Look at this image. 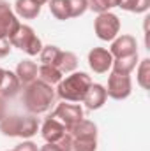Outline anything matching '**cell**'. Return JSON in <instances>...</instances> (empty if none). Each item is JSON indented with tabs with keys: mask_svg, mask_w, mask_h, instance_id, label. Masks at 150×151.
<instances>
[{
	"mask_svg": "<svg viewBox=\"0 0 150 151\" xmlns=\"http://www.w3.org/2000/svg\"><path fill=\"white\" fill-rule=\"evenodd\" d=\"M55 97L57 93L53 86L41 79H36L30 84L23 86V106L32 114L46 113L51 107V104L55 102Z\"/></svg>",
	"mask_w": 150,
	"mask_h": 151,
	"instance_id": "6da1fadb",
	"label": "cell"
},
{
	"mask_svg": "<svg viewBox=\"0 0 150 151\" xmlns=\"http://www.w3.org/2000/svg\"><path fill=\"white\" fill-rule=\"evenodd\" d=\"M90 84L92 79L87 72H71V76L60 79L55 93L64 102H81Z\"/></svg>",
	"mask_w": 150,
	"mask_h": 151,
	"instance_id": "7a4b0ae2",
	"label": "cell"
},
{
	"mask_svg": "<svg viewBox=\"0 0 150 151\" xmlns=\"http://www.w3.org/2000/svg\"><path fill=\"white\" fill-rule=\"evenodd\" d=\"M9 40H11V46H12V47H18V49H21L23 53H27V55H30V56L39 55L41 49H42L41 39H39L37 34L34 32V28L28 27V25H20L18 30L11 35Z\"/></svg>",
	"mask_w": 150,
	"mask_h": 151,
	"instance_id": "3957f363",
	"label": "cell"
},
{
	"mask_svg": "<svg viewBox=\"0 0 150 151\" xmlns=\"http://www.w3.org/2000/svg\"><path fill=\"white\" fill-rule=\"evenodd\" d=\"M94 32L101 40H113L120 32V19L113 12H101L94 21Z\"/></svg>",
	"mask_w": 150,
	"mask_h": 151,
	"instance_id": "277c9868",
	"label": "cell"
},
{
	"mask_svg": "<svg viewBox=\"0 0 150 151\" xmlns=\"http://www.w3.org/2000/svg\"><path fill=\"white\" fill-rule=\"evenodd\" d=\"M133 91V81L129 74H118L111 72L108 77V88H106V95L113 100H124L131 95Z\"/></svg>",
	"mask_w": 150,
	"mask_h": 151,
	"instance_id": "5b68a950",
	"label": "cell"
},
{
	"mask_svg": "<svg viewBox=\"0 0 150 151\" xmlns=\"http://www.w3.org/2000/svg\"><path fill=\"white\" fill-rule=\"evenodd\" d=\"M20 19L11 9V5L4 0H0V39H11V35L18 30Z\"/></svg>",
	"mask_w": 150,
	"mask_h": 151,
	"instance_id": "8992f818",
	"label": "cell"
},
{
	"mask_svg": "<svg viewBox=\"0 0 150 151\" xmlns=\"http://www.w3.org/2000/svg\"><path fill=\"white\" fill-rule=\"evenodd\" d=\"M51 116L57 118L66 128H69L71 125H74L76 121L83 119V109H81V106H78V104H67V102H62V104L57 106V109L53 111Z\"/></svg>",
	"mask_w": 150,
	"mask_h": 151,
	"instance_id": "52a82bcc",
	"label": "cell"
},
{
	"mask_svg": "<svg viewBox=\"0 0 150 151\" xmlns=\"http://www.w3.org/2000/svg\"><path fill=\"white\" fill-rule=\"evenodd\" d=\"M113 56L111 53L104 47H94L88 53V67L95 72V74H104L111 69Z\"/></svg>",
	"mask_w": 150,
	"mask_h": 151,
	"instance_id": "ba28073f",
	"label": "cell"
},
{
	"mask_svg": "<svg viewBox=\"0 0 150 151\" xmlns=\"http://www.w3.org/2000/svg\"><path fill=\"white\" fill-rule=\"evenodd\" d=\"M138 44H136V39L129 34H124V35H117L111 42V53L113 58H120V56H129V55H134L138 53Z\"/></svg>",
	"mask_w": 150,
	"mask_h": 151,
	"instance_id": "9c48e42d",
	"label": "cell"
},
{
	"mask_svg": "<svg viewBox=\"0 0 150 151\" xmlns=\"http://www.w3.org/2000/svg\"><path fill=\"white\" fill-rule=\"evenodd\" d=\"M106 99H108V95H106V88L103 86V84H90V88L87 90V93H85V97H83V104H85V107L88 109V111H95V109H101L103 106H104V102H106Z\"/></svg>",
	"mask_w": 150,
	"mask_h": 151,
	"instance_id": "30bf717a",
	"label": "cell"
},
{
	"mask_svg": "<svg viewBox=\"0 0 150 151\" xmlns=\"http://www.w3.org/2000/svg\"><path fill=\"white\" fill-rule=\"evenodd\" d=\"M66 134H67L66 127H64L57 118H53V116L46 118V121H44L42 127H41V135H42V139H44L46 142H51V144H55V142H57L58 139H62Z\"/></svg>",
	"mask_w": 150,
	"mask_h": 151,
	"instance_id": "8fae6325",
	"label": "cell"
},
{
	"mask_svg": "<svg viewBox=\"0 0 150 151\" xmlns=\"http://www.w3.org/2000/svg\"><path fill=\"white\" fill-rule=\"evenodd\" d=\"M37 72H39V67L36 62H32V60H21L18 63L14 74H16V77H18V81H20L21 86H27V84H30L32 81L37 79Z\"/></svg>",
	"mask_w": 150,
	"mask_h": 151,
	"instance_id": "7c38bea8",
	"label": "cell"
},
{
	"mask_svg": "<svg viewBox=\"0 0 150 151\" xmlns=\"http://www.w3.org/2000/svg\"><path fill=\"white\" fill-rule=\"evenodd\" d=\"M21 84L18 81V77L11 70H4L2 81H0V97L2 99H12L18 91H20Z\"/></svg>",
	"mask_w": 150,
	"mask_h": 151,
	"instance_id": "4fadbf2b",
	"label": "cell"
},
{
	"mask_svg": "<svg viewBox=\"0 0 150 151\" xmlns=\"http://www.w3.org/2000/svg\"><path fill=\"white\" fill-rule=\"evenodd\" d=\"M41 4L37 0H16L14 4V14L23 19H34L41 12Z\"/></svg>",
	"mask_w": 150,
	"mask_h": 151,
	"instance_id": "5bb4252c",
	"label": "cell"
},
{
	"mask_svg": "<svg viewBox=\"0 0 150 151\" xmlns=\"http://www.w3.org/2000/svg\"><path fill=\"white\" fill-rule=\"evenodd\" d=\"M66 130L73 139H76V137H97V125L94 121L85 119V118L76 121L74 125H71Z\"/></svg>",
	"mask_w": 150,
	"mask_h": 151,
	"instance_id": "9a60e30c",
	"label": "cell"
},
{
	"mask_svg": "<svg viewBox=\"0 0 150 151\" xmlns=\"http://www.w3.org/2000/svg\"><path fill=\"white\" fill-rule=\"evenodd\" d=\"M138 65V53L129 55V56H120V58H113L111 69L113 72L118 74H131Z\"/></svg>",
	"mask_w": 150,
	"mask_h": 151,
	"instance_id": "2e32d148",
	"label": "cell"
},
{
	"mask_svg": "<svg viewBox=\"0 0 150 151\" xmlns=\"http://www.w3.org/2000/svg\"><path fill=\"white\" fill-rule=\"evenodd\" d=\"M21 130V116H5L0 121V132L7 137H20Z\"/></svg>",
	"mask_w": 150,
	"mask_h": 151,
	"instance_id": "e0dca14e",
	"label": "cell"
},
{
	"mask_svg": "<svg viewBox=\"0 0 150 151\" xmlns=\"http://www.w3.org/2000/svg\"><path fill=\"white\" fill-rule=\"evenodd\" d=\"M57 67L62 74H71L74 72L76 67H78V56L71 51H62L60 53V58L57 62Z\"/></svg>",
	"mask_w": 150,
	"mask_h": 151,
	"instance_id": "ac0fdd59",
	"label": "cell"
},
{
	"mask_svg": "<svg viewBox=\"0 0 150 151\" xmlns=\"http://www.w3.org/2000/svg\"><path fill=\"white\" fill-rule=\"evenodd\" d=\"M39 79L41 81H44V83H48V84H58L60 83V79H62V72L58 70V67H55V65H41L39 67Z\"/></svg>",
	"mask_w": 150,
	"mask_h": 151,
	"instance_id": "d6986e66",
	"label": "cell"
},
{
	"mask_svg": "<svg viewBox=\"0 0 150 151\" xmlns=\"http://www.w3.org/2000/svg\"><path fill=\"white\" fill-rule=\"evenodd\" d=\"M39 130V121L37 118L30 116H21V130H20V137L21 139H30L37 134Z\"/></svg>",
	"mask_w": 150,
	"mask_h": 151,
	"instance_id": "ffe728a7",
	"label": "cell"
},
{
	"mask_svg": "<svg viewBox=\"0 0 150 151\" xmlns=\"http://www.w3.org/2000/svg\"><path fill=\"white\" fill-rule=\"evenodd\" d=\"M60 53H62L60 47L50 44V46H42L39 56H41V62H42L44 65H55V67H57V62H58V58H60Z\"/></svg>",
	"mask_w": 150,
	"mask_h": 151,
	"instance_id": "44dd1931",
	"label": "cell"
},
{
	"mask_svg": "<svg viewBox=\"0 0 150 151\" xmlns=\"http://www.w3.org/2000/svg\"><path fill=\"white\" fill-rule=\"evenodd\" d=\"M118 7H122L124 11H129V12L141 14V12H147L149 11L150 0H120L118 2Z\"/></svg>",
	"mask_w": 150,
	"mask_h": 151,
	"instance_id": "7402d4cb",
	"label": "cell"
},
{
	"mask_svg": "<svg viewBox=\"0 0 150 151\" xmlns=\"http://www.w3.org/2000/svg\"><path fill=\"white\" fill-rule=\"evenodd\" d=\"M48 4H50V12H51L57 19L66 21V19L71 18L69 7H67V2H66V0H50Z\"/></svg>",
	"mask_w": 150,
	"mask_h": 151,
	"instance_id": "603a6c76",
	"label": "cell"
},
{
	"mask_svg": "<svg viewBox=\"0 0 150 151\" xmlns=\"http://www.w3.org/2000/svg\"><path fill=\"white\" fill-rule=\"evenodd\" d=\"M97 137H76L73 139V151H95Z\"/></svg>",
	"mask_w": 150,
	"mask_h": 151,
	"instance_id": "cb8c5ba5",
	"label": "cell"
},
{
	"mask_svg": "<svg viewBox=\"0 0 150 151\" xmlns=\"http://www.w3.org/2000/svg\"><path fill=\"white\" fill-rule=\"evenodd\" d=\"M138 84L143 88V90H149L150 86V60L145 58L140 62V67H138Z\"/></svg>",
	"mask_w": 150,
	"mask_h": 151,
	"instance_id": "d4e9b609",
	"label": "cell"
},
{
	"mask_svg": "<svg viewBox=\"0 0 150 151\" xmlns=\"http://www.w3.org/2000/svg\"><path fill=\"white\" fill-rule=\"evenodd\" d=\"M66 2H67L71 18H79V16H83V14L88 11L87 0H66Z\"/></svg>",
	"mask_w": 150,
	"mask_h": 151,
	"instance_id": "484cf974",
	"label": "cell"
},
{
	"mask_svg": "<svg viewBox=\"0 0 150 151\" xmlns=\"http://www.w3.org/2000/svg\"><path fill=\"white\" fill-rule=\"evenodd\" d=\"M55 144H57L62 151H73V137H71L69 134H66V135H64L62 139H58Z\"/></svg>",
	"mask_w": 150,
	"mask_h": 151,
	"instance_id": "4316f807",
	"label": "cell"
},
{
	"mask_svg": "<svg viewBox=\"0 0 150 151\" xmlns=\"http://www.w3.org/2000/svg\"><path fill=\"white\" fill-rule=\"evenodd\" d=\"M87 5H88L90 11H94V12H97V14H101V12H108V9L104 7V4H103L101 0H87Z\"/></svg>",
	"mask_w": 150,
	"mask_h": 151,
	"instance_id": "83f0119b",
	"label": "cell"
},
{
	"mask_svg": "<svg viewBox=\"0 0 150 151\" xmlns=\"http://www.w3.org/2000/svg\"><path fill=\"white\" fill-rule=\"evenodd\" d=\"M12 151H39V150H37V144H34L32 141H23V142H20Z\"/></svg>",
	"mask_w": 150,
	"mask_h": 151,
	"instance_id": "f1b7e54d",
	"label": "cell"
},
{
	"mask_svg": "<svg viewBox=\"0 0 150 151\" xmlns=\"http://www.w3.org/2000/svg\"><path fill=\"white\" fill-rule=\"evenodd\" d=\"M11 49H12L11 40L9 39H0V58H5L11 53Z\"/></svg>",
	"mask_w": 150,
	"mask_h": 151,
	"instance_id": "f546056e",
	"label": "cell"
},
{
	"mask_svg": "<svg viewBox=\"0 0 150 151\" xmlns=\"http://www.w3.org/2000/svg\"><path fill=\"white\" fill-rule=\"evenodd\" d=\"M39 151H62V150H60V148H58L57 144H51V142H46V144H44V146H42V148H41Z\"/></svg>",
	"mask_w": 150,
	"mask_h": 151,
	"instance_id": "4dcf8cb0",
	"label": "cell"
},
{
	"mask_svg": "<svg viewBox=\"0 0 150 151\" xmlns=\"http://www.w3.org/2000/svg\"><path fill=\"white\" fill-rule=\"evenodd\" d=\"M103 4H104V7L110 11V9H113V7H118V2L120 0H101Z\"/></svg>",
	"mask_w": 150,
	"mask_h": 151,
	"instance_id": "1f68e13d",
	"label": "cell"
},
{
	"mask_svg": "<svg viewBox=\"0 0 150 151\" xmlns=\"http://www.w3.org/2000/svg\"><path fill=\"white\" fill-rule=\"evenodd\" d=\"M5 99H0V121L5 118Z\"/></svg>",
	"mask_w": 150,
	"mask_h": 151,
	"instance_id": "d6a6232c",
	"label": "cell"
},
{
	"mask_svg": "<svg viewBox=\"0 0 150 151\" xmlns=\"http://www.w3.org/2000/svg\"><path fill=\"white\" fill-rule=\"evenodd\" d=\"M39 4H41V5H42V4H48V2H50V0H37Z\"/></svg>",
	"mask_w": 150,
	"mask_h": 151,
	"instance_id": "836d02e7",
	"label": "cell"
},
{
	"mask_svg": "<svg viewBox=\"0 0 150 151\" xmlns=\"http://www.w3.org/2000/svg\"><path fill=\"white\" fill-rule=\"evenodd\" d=\"M2 76H4V69H0V81H2Z\"/></svg>",
	"mask_w": 150,
	"mask_h": 151,
	"instance_id": "e575fe53",
	"label": "cell"
},
{
	"mask_svg": "<svg viewBox=\"0 0 150 151\" xmlns=\"http://www.w3.org/2000/svg\"><path fill=\"white\" fill-rule=\"evenodd\" d=\"M0 99H2V97H0Z\"/></svg>",
	"mask_w": 150,
	"mask_h": 151,
	"instance_id": "d590c367",
	"label": "cell"
}]
</instances>
